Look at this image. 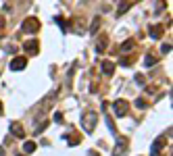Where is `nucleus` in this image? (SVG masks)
I'll use <instances>...</instances> for the list:
<instances>
[{
  "label": "nucleus",
  "mask_w": 173,
  "mask_h": 156,
  "mask_svg": "<svg viewBox=\"0 0 173 156\" xmlns=\"http://www.w3.org/2000/svg\"><path fill=\"white\" fill-rule=\"evenodd\" d=\"M157 61H159V58H157L154 54H150V52L144 56V65H146V67H154V65H157Z\"/></svg>",
  "instance_id": "nucleus-15"
},
{
  "label": "nucleus",
  "mask_w": 173,
  "mask_h": 156,
  "mask_svg": "<svg viewBox=\"0 0 173 156\" xmlns=\"http://www.w3.org/2000/svg\"><path fill=\"white\" fill-rule=\"evenodd\" d=\"M165 144H167V137L165 135L157 137L154 144H152V148H150V154H152V156H161V152H163V148H165Z\"/></svg>",
  "instance_id": "nucleus-6"
},
{
  "label": "nucleus",
  "mask_w": 173,
  "mask_h": 156,
  "mask_svg": "<svg viewBox=\"0 0 173 156\" xmlns=\"http://www.w3.org/2000/svg\"><path fill=\"white\" fill-rule=\"evenodd\" d=\"M21 29L27 31V34H38V31H40V21L35 19V17H27V19L23 21Z\"/></svg>",
  "instance_id": "nucleus-3"
},
{
  "label": "nucleus",
  "mask_w": 173,
  "mask_h": 156,
  "mask_svg": "<svg viewBox=\"0 0 173 156\" xmlns=\"http://www.w3.org/2000/svg\"><path fill=\"white\" fill-rule=\"evenodd\" d=\"M8 129H11V135L19 137V140H23V137H25V129H23V125H21V123L13 121L11 125H8Z\"/></svg>",
  "instance_id": "nucleus-8"
},
{
  "label": "nucleus",
  "mask_w": 173,
  "mask_h": 156,
  "mask_svg": "<svg viewBox=\"0 0 173 156\" xmlns=\"http://www.w3.org/2000/svg\"><path fill=\"white\" fill-rule=\"evenodd\" d=\"M133 2H136V0H121L119 7H117V15H125V13H127V8L132 7Z\"/></svg>",
  "instance_id": "nucleus-12"
},
{
  "label": "nucleus",
  "mask_w": 173,
  "mask_h": 156,
  "mask_svg": "<svg viewBox=\"0 0 173 156\" xmlns=\"http://www.w3.org/2000/svg\"><path fill=\"white\" fill-rule=\"evenodd\" d=\"M46 127H48V119H46V121H42L40 125H38V127L34 129V133H42V131H44V129H46Z\"/></svg>",
  "instance_id": "nucleus-20"
},
{
  "label": "nucleus",
  "mask_w": 173,
  "mask_h": 156,
  "mask_svg": "<svg viewBox=\"0 0 173 156\" xmlns=\"http://www.w3.org/2000/svg\"><path fill=\"white\" fill-rule=\"evenodd\" d=\"M54 21L58 23V25H61V29L65 31V34L69 31V23H67V19H65V17H61V15H58V17H54Z\"/></svg>",
  "instance_id": "nucleus-14"
},
{
  "label": "nucleus",
  "mask_w": 173,
  "mask_h": 156,
  "mask_svg": "<svg viewBox=\"0 0 173 156\" xmlns=\"http://www.w3.org/2000/svg\"><path fill=\"white\" fill-rule=\"evenodd\" d=\"M54 121L56 123H63V115H61V112H56V115H54Z\"/></svg>",
  "instance_id": "nucleus-26"
},
{
  "label": "nucleus",
  "mask_w": 173,
  "mask_h": 156,
  "mask_svg": "<svg viewBox=\"0 0 173 156\" xmlns=\"http://www.w3.org/2000/svg\"><path fill=\"white\" fill-rule=\"evenodd\" d=\"M104 121H106V125H109V129H111V133H117V129H115V123H113L111 117H104Z\"/></svg>",
  "instance_id": "nucleus-21"
},
{
  "label": "nucleus",
  "mask_w": 173,
  "mask_h": 156,
  "mask_svg": "<svg viewBox=\"0 0 173 156\" xmlns=\"http://www.w3.org/2000/svg\"><path fill=\"white\" fill-rule=\"evenodd\" d=\"M4 35H7V21L0 15V38H4Z\"/></svg>",
  "instance_id": "nucleus-19"
},
{
  "label": "nucleus",
  "mask_w": 173,
  "mask_h": 156,
  "mask_svg": "<svg viewBox=\"0 0 173 156\" xmlns=\"http://www.w3.org/2000/svg\"><path fill=\"white\" fill-rule=\"evenodd\" d=\"M127 144H129V140H127V137H117V144H115V146H117V148L113 150V156H123L125 152H127Z\"/></svg>",
  "instance_id": "nucleus-4"
},
{
  "label": "nucleus",
  "mask_w": 173,
  "mask_h": 156,
  "mask_svg": "<svg viewBox=\"0 0 173 156\" xmlns=\"http://www.w3.org/2000/svg\"><path fill=\"white\" fill-rule=\"evenodd\" d=\"M88 156H100V154H98L96 150H90V152H88Z\"/></svg>",
  "instance_id": "nucleus-27"
},
{
  "label": "nucleus",
  "mask_w": 173,
  "mask_h": 156,
  "mask_svg": "<svg viewBox=\"0 0 173 156\" xmlns=\"http://www.w3.org/2000/svg\"><path fill=\"white\" fill-rule=\"evenodd\" d=\"M23 150H25V154H31L35 150V142H25L23 144Z\"/></svg>",
  "instance_id": "nucleus-18"
},
{
  "label": "nucleus",
  "mask_w": 173,
  "mask_h": 156,
  "mask_svg": "<svg viewBox=\"0 0 173 156\" xmlns=\"http://www.w3.org/2000/svg\"><path fill=\"white\" fill-rule=\"evenodd\" d=\"M8 67H11V71H23V69L27 67V58L25 56H15Z\"/></svg>",
  "instance_id": "nucleus-7"
},
{
  "label": "nucleus",
  "mask_w": 173,
  "mask_h": 156,
  "mask_svg": "<svg viewBox=\"0 0 173 156\" xmlns=\"http://www.w3.org/2000/svg\"><path fill=\"white\" fill-rule=\"evenodd\" d=\"M136 83L144 85V83H146V77H144V75H136Z\"/></svg>",
  "instance_id": "nucleus-23"
},
{
  "label": "nucleus",
  "mask_w": 173,
  "mask_h": 156,
  "mask_svg": "<svg viewBox=\"0 0 173 156\" xmlns=\"http://www.w3.org/2000/svg\"><path fill=\"white\" fill-rule=\"evenodd\" d=\"M100 73L106 75V77H111V75L115 73V62L113 61H102L100 62Z\"/></svg>",
  "instance_id": "nucleus-10"
},
{
  "label": "nucleus",
  "mask_w": 173,
  "mask_h": 156,
  "mask_svg": "<svg viewBox=\"0 0 173 156\" xmlns=\"http://www.w3.org/2000/svg\"><path fill=\"white\" fill-rule=\"evenodd\" d=\"M4 112V106H2V100H0V115Z\"/></svg>",
  "instance_id": "nucleus-28"
},
{
  "label": "nucleus",
  "mask_w": 173,
  "mask_h": 156,
  "mask_svg": "<svg viewBox=\"0 0 173 156\" xmlns=\"http://www.w3.org/2000/svg\"><path fill=\"white\" fill-rule=\"evenodd\" d=\"M133 46H136V40H132V38H129V40H125L123 44H121V52H132Z\"/></svg>",
  "instance_id": "nucleus-13"
},
{
  "label": "nucleus",
  "mask_w": 173,
  "mask_h": 156,
  "mask_svg": "<svg viewBox=\"0 0 173 156\" xmlns=\"http://www.w3.org/2000/svg\"><path fill=\"white\" fill-rule=\"evenodd\" d=\"M17 156H23V154H17Z\"/></svg>",
  "instance_id": "nucleus-30"
},
{
  "label": "nucleus",
  "mask_w": 173,
  "mask_h": 156,
  "mask_svg": "<svg viewBox=\"0 0 173 156\" xmlns=\"http://www.w3.org/2000/svg\"><path fill=\"white\" fill-rule=\"evenodd\" d=\"M132 62H133V58H132V56H123V58L119 61V65H123V67H129Z\"/></svg>",
  "instance_id": "nucleus-22"
},
{
  "label": "nucleus",
  "mask_w": 173,
  "mask_h": 156,
  "mask_svg": "<svg viewBox=\"0 0 173 156\" xmlns=\"http://www.w3.org/2000/svg\"><path fill=\"white\" fill-rule=\"evenodd\" d=\"M113 110H115V117H125L129 112V102L123 100V98H119V100L113 102Z\"/></svg>",
  "instance_id": "nucleus-2"
},
{
  "label": "nucleus",
  "mask_w": 173,
  "mask_h": 156,
  "mask_svg": "<svg viewBox=\"0 0 173 156\" xmlns=\"http://www.w3.org/2000/svg\"><path fill=\"white\" fill-rule=\"evenodd\" d=\"M65 137H67L69 146H77V144H79V135H77V133H71V135H65Z\"/></svg>",
  "instance_id": "nucleus-17"
},
{
  "label": "nucleus",
  "mask_w": 173,
  "mask_h": 156,
  "mask_svg": "<svg viewBox=\"0 0 173 156\" xmlns=\"http://www.w3.org/2000/svg\"><path fill=\"white\" fill-rule=\"evenodd\" d=\"M0 156H4V150H2V148H0Z\"/></svg>",
  "instance_id": "nucleus-29"
},
{
  "label": "nucleus",
  "mask_w": 173,
  "mask_h": 156,
  "mask_svg": "<svg viewBox=\"0 0 173 156\" xmlns=\"http://www.w3.org/2000/svg\"><path fill=\"white\" fill-rule=\"evenodd\" d=\"M163 34H165V27H163V25H150V27H148V35H150L152 40H161Z\"/></svg>",
  "instance_id": "nucleus-9"
},
{
  "label": "nucleus",
  "mask_w": 173,
  "mask_h": 156,
  "mask_svg": "<svg viewBox=\"0 0 173 156\" xmlns=\"http://www.w3.org/2000/svg\"><path fill=\"white\" fill-rule=\"evenodd\" d=\"M98 29H100V17H96V19L92 21V25H90V34H98Z\"/></svg>",
  "instance_id": "nucleus-16"
},
{
  "label": "nucleus",
  "mask_w": 173,
  "mask_h": 156,
  "mask_svg": "<svg viewBox=\"0 0 173 156\" xmlns=\"http://www.w3.org/2000/svg\"><path fill=\"white\" fill-rule=\"evenodd\" d=\"M96 123H98V112L94 110H86L82 115V127L86 133H92L94 129H96Z\"/></svg>",
  "instance_id": "nucleus-1"
},
{
  "label": "nucleus",
  "mask_w": 173,
  "mask_h": 156,
  "mask_svg": "<svg viewBox=\"0 0 173 156\" xmlns=\"http://www.w3.org/2000/svg\"><path fill=\"white\" fill-rule=\"evenodd\" d=\"M161 52H163V54H167V52H171V44H163V48H161Z\"/></svg>",
  "instance_id": "nucleus-25"
},
{
  "label": "nucleus",
  "mask_w": 173,
  "mask_h": 156,
  "mask_svg": "<svg viewBox=\"0 0 173 156\" xmlns=\"http://www.w3.org/2000/svg\"><path fill=\"white\" fill-rule=\"evenodd\" d=\"M23 50H25V54L35 56L38 52H40V42L38 40H27L25 44H23Z\"/></svg>",
  "instance_id": "nucleus-5"
},
{
  "label": "nucleus",
  "mask_w": 173,
  "mask_h": 156,
  "mask_svg": "<svg viewBox=\"0 0 173 156\" xmlns=\"http://www.w3.org/2000/svg\"><path fill=\"white\" fill-rule=\"evenodd\" d=\"M106 46H109V35L102 34V38H98V42H96V52L102 54L104 50H106Z\"/></svg>",
  "instance_id": "nucleus-11"
},
{
  "label": "nucleus",
  "mask_w": 173,
  "mask_h": 156,
  "mask_svg": "<svg viewBox=\"0 0 173 156\" xmlns=\"http://www.w3.org/2000/svg\"><path fill=\"white\" fill-rule=\"evenodd\" d=\"M136 106H138V108H146L148 104H146V100H142V98H140V100H136Z\"/></svg>",
  "instance_id": "nucleus-24"
}]
</instances>
